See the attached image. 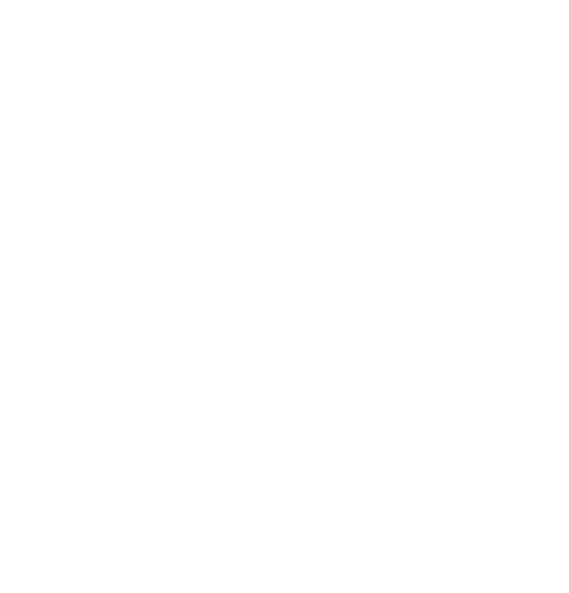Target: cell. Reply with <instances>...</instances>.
I'll use <instances>...</instances> for the list:
<instances>
[]
</instances>
